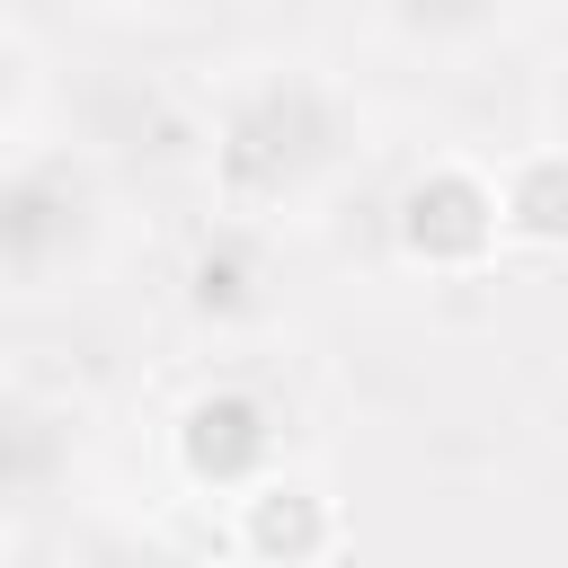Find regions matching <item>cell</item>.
<instances>
[{
	"instance_id": "cell-1",
	"label": "cell",
	"mask_w": 568,
	"mask_h": 568,
	"mask_svg": "<svg viewBox=\"0 0 568 568\" xmlns=\"http://www.w3.org/2000/svg\"><path fill=\"white\" fill-rule=\"evenodd\" d=\"M346 151V115L320 80L284 71V80H257L231 124H222V186L240 204H293L302 186H320Z\"/></svg>"
},
{
	"instance_id": "cell-6",
	"label": "cell",
	"mask_w": 568,
	"mask_h": 568,
	"mask_svg": "<svg viewBox=\"0 0 568 568\" xmlns=\"http://www.w3.org/2000/svg\"><path fill=\"white\" fill-rule=\"evenodd\" d=\"M240 541H248V559H266V568H311L328 541H337V515H328V497L311 488V479H257L248 497H240Z\"/></svg>"
},
{
	"instance_id": "cell-5",
	"label": "cell",
	"mask_w": 568,
	"mask_h": 568,
	"mask_svg": "<svg viewBox=\"0 0 568 568\" xmlns=\"http://www.w3.org/2000/svg\"><path fill=\"white\" fill-rule=\"evenodd\" d=\"M71 470V417L27 399V390H0V515H36Z\"/></svg>"
},
{
	"instance_id": "cell-7",
	"label": "cell",
	"mask_w": 568,
	"mask_h": 568,
	"mask_svg": "<svg viewBox=\"0 0 568 568\" xmlns=\"http://www.w3.org/2000/svg\"><path fill=\"white\" fill-rule=\"evenodd\" d=\"M497 213L515 240H541V248H568V151H524L497 186Z\"/></svg>"
},
{
	"instance_id": "cell-10",
	"label": "cell",
	"mask_w": 568,
	"mask_h": 568,
	"mask_svg": "<svg viewBox=\"0 0 568 568\" xmlns=\"http://www.w3.org/2000/svg\"><path fill=\"white\" fill-rule=\"evenodd\" d=\"M80 568H195V559H178V550H160V541H98Z\"/></svg>"
},
{
	"instance_id": "cell-3",
	"label": "cell",
	"mask_w": 568,
	"mask_h": 568,
	"mask_svg": "<svg viewBox=\"0 0 568 568\" xmlns=\"http://www.w3.org/2000/svg\"><path fill=\"white\" fill-rule=\"evenodd\" d=\"M275 453H284V417H275V399L248 390V382H213V390H195L186 417H178V462H186L195 488L248 497L257 479H275Z\"/></svg>"
},
{
	"instance_id": "cell-2",
	"label": "cell",
	"mask_w": 568,
	"mask_h": 568,
	"mask_svg": "<svg viewBox=\"0 0 568 568\" xmlns=\"http://www.w3.org/2000/svg\"><path fill=\"white\" fill-rule=\"evenodd\" d=\"M98 240V186L71 160H27L0 178V284L9 293H44L53 275H71Z\"/></svg>"
},
{
	"instance_id": "cell-8",
	"label": "cell",
	"mask_w": 568,
	"mask_h": 568,
	"mask_svg": "<svg viewBox=\"0 0 568 568\" xmlns=\"http://www.w3.org/2000/svg\"><path fill=\"white\" fill-rule=\"evenodd\" d=\"M257 275H266V248H257L248 231H213V240L195 248V266H186V302H195L204 320H240V311L257 302Z\"/></svg>"
},
{
	"instance_id": "cell-4",
	"label": "cell",
	"mask_w": 568,
	"mask_h": 568,
	"mask_svg": "<svg viewBox=\"0 0 568 568\" xmlns=\"http://www.w3.org/2000/svg\"><path fill=\"white\" fill-rule=\"evenodd\" d=\"M497 231H506L497 186H488L479 169H462V160L408 178V195H399V248H408L417 266H479V257L497 248Z\"/></svg>"
},
{
	"instance_id": "cell-9",
	"label": "cell",
	"mask_w": 568,
	"mask_h": 568,
	"mask_svg": "<svg viewBox=\"0 0 568 568\" xmlns=\"http://www.w3.org/2000/svg\"><path fill=\"white\" fill-rule=\"evenodd\" d=\"M382 18L408 27V36H462V27L488 18V0H382Z\"/></svg>"
}]
</instances>
